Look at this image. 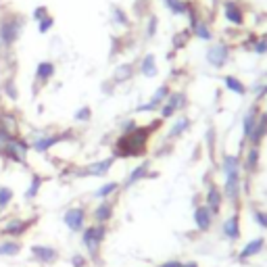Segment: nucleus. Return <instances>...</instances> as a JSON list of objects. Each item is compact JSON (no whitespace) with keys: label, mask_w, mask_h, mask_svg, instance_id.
Segmentation results:
<instances>
[{"label":"nucleus","mask_w":267,"mask_h":267,"mask_svg":"<svg viewBox=\"0 0 267 267\" xmlns=\"http://www.w3.org/2000/svg\"><path fill=\"white\" fill-rule=\"evenodd\" d=\"M163 121L157 119L146 126H136L134 132L130 134H119L113 142V157L115 159H136L144 157L148 152V140L157 132L155 128H161Z\"/></svg>","instance_id":"obj_1"},{"label":"nucleus","mask_w":267,"mask_h":267,"mask_svg":"<svg viewBox=\"0 0 267 267\" xmlns=\"http://www.w3.org/2000/svg\"><path fill=\"white\" fill-rule=\"evenodd\" d=\"M221 177H223V199L232 211L242 209V155L223 152L221 155Z\"/></svg>","instance_id":"obj_2"},{"label":"nucleus","mask_w":267,"mask_h":267,"mask_svg":"<svg viewBox=\"0 0 267 267\" xmlns=\"http://www.w3.org/2000/svg\"><path fill=\"white\" fill-rule=\"evenodd\" d=\"M25 29V17L17 11H5L0 15V46L3 50H11L21 40Z\"/></svg>","instance_id":"obj_3"},{"label":"nucleus","mask_w":267,"mask_h":267,"mask_svg":"<svg viewBox=\"0 0 267 267\" xmlns=\"http://www.w3.org/2000/svg\"><path fill=\"white\" fill-rule=\"evenodd\" d=\"M75 134L71 132L69 128L67 130H50V128H40V130H33L29 134V146L33 152L38 155H46L50 152L52 148H55L57 144H61V142H67V140H73Z\"/></svg>","instance_id":"obj_4"},{"label":"nucleus","mask_w":267,"mask_h":267,"mask_svg":"<svg viewBox=\"0 0 267 267\" xmlns=\"http://www.w3.org/2000/svg\"><path fill=\"white\" fill-rule=\"evenodd\" d=\"M31 152L29 140L21 134H13L3 146H0V159L7 163H17L21 167H27V155Z\"/></svg>","instance_id":"obj_5"},{"label":"nucleus","mask_w":267,"mask_h":267,"mask_svg":"<svg viewBox=\"0 0 267 267\" xmlns=\"http://www.w3.org/2000/svg\"><path fill=\"white\" fill-rule=\"evenodd\" d=\"M106 236H109V225L102 223H88L82 232V246L86 248L88 257L96 263H100V251Z\"/></svg>","instance_id":"obj_6"},{"label":"nucleus","mask_w":267,"mask_h":267,"mask_svg":"<svg viewBox=\"0 0 267 267\" xmlns=\"http://www.w3.org/2000/svg\"><path fill=\"white\" fill-rule=\"evenodd\" d=\"M117 163V159L111 155V157H104V159H98V161H92V163H86L84 167H71L69 171H65V175H71V177H104L109 173Z\"/></svg>","instance_id":"obj_7"},{"label":"nucleus","mask_w":267,"mask_h":267,"mask_svg":"<svg viewBox=\"0 0 267 267\" xmlns=\"http://www.w3.org/2000/svg\"><path fill=\"white\" fill-rule=\"evenodd\" d=\"M230 61H232V44L230 42H211V46L205 50V63L215 71H221L225 65H230Z\"/></svg>","instance_id":"obj_8"},{"label":"nucleus","mask_w":267,"mask_h":267,"mask_svg":"<svg viewBox=\"0 0 267 267\" xmlns=\"http://www.w3.org/2000/svg\"><path fill=\"white\" fill-rule=\"evenodd\" d=\"M190 104V98L184 90H171V94L167 96V100L159 106V119L161 121H167V119H173L175 115H180L188 109Z\"/></svg>","instance_id":"obj_9"},{"label":"nucleus","mask_w":267,"mask_h":267,"mask_svg":"<svg viewBox=\"0 0 267 267\" xmlns=\"http://www.w3.org/2000/svg\"><path fill=\"white\" fill-rule=\"evenodd\" d=\"M88 217H90V211L84 205H73L63 213V223L67 225L71 234H82L84 227L88 225Z\"/></svg>","instance_id":"obj_10"},{"label":"nucleus","mask_w":267,"mask_h":267,"mask_svg":"<svg viewBox=\"0 0 267 267\" xmlns=\"http://www.w3.org/2000/svg\"><path fill=\"white\" fill-rule=\"evenodd\" d=\"M35 221H38V217H29V219H25V217H11V219H7L3 225H0V236L19 240L21 236H25L33 227Z\"/></svg>","instance_id":"obj_11"},{"label":"nucleus","mask_w":267,"mask_h":267,"mask_svg":"<svg viewBox=\"0 0 267 267\" xmlns=\"http://www.w3.org/2000/svg\"><path fill=\"white\" fill-rule=\"evenodd\" d=\"M221 17L223 21L234 25V27H244L246 25V9L240 0H221Z\"/></svg>","instance_id":"obj_12"},{"label":"nucleus","mask_w":267,"mask_h":267,"mask_svg":"<svg viewBox=\"0 0 267 267\" xmlns=\"http://www.w3.org/2000/svg\"><path fill=\"white\" fill-rule=\"evenodd\" d=\"M171 90H173L171 84H169V82H163L161 86L155 88V92L150 94L148 102L138 104L136 109H134V113H159V106H161V104L167 100V96L171 94Z\"/></svg>","instance_id":"obj_13"},{"label":"nucleus","mask_w":267,"mask_h":267,"mask_svg":"<svg viewBox=\"0 0 267 267\" xmlns=\"http://www.w3.org/2000/svg\"><path fill=\"white\" fill-rule=\"evenodd\" d=\"M159 173L152 171V163L150 161H142L138 163L136 167H132V171L126 175V180L121 182V190H130L134 186H138L140 182H144V180H152V177H157Z\"/></svg>","instance_id":"obj_14"},{"label":"nucleus","mask_w":267,"mask_h":267,"mask_svg":"<svg viewBox=\"0 0 267 267\" xmlns=\"http://www.w3.org/2000/svg\"><path fill=\"white\" fill-rule=\"evenodd\" d=\"M203 203L209 207V211L213 213V217L221 215L225 199H223V190H221V186L217 182H207V190L203 194Z\"/></svg>","instance_id":"obj_15"},{"label":"nucleus","mask_w":267,"mask_h":267,"mask_svg":"<svg viewBox=\"0 0 267 267\" xmlns=\"http://www.w3.org/2000/svg\"><path fill=\"white\" fill-rule=\"evenodd\" d=\"M261 111H263V109H261V102H257V100L244 111L242 121H240V128H242V148L248 146L246 142H248V138H251V134H253V130H255V123H257Z\"/></svg>","instance_id":"obj_16"},{"label":"nucleus","mask_w":267,"mask_h":267,"mask_svg":"<svg viewBox=\"0 0 267 267\" xmlns=\"http://www.w3.org/2000/svg\"><path fill=\"white\" fill-rule=\"evenodd\" d=\"M29 255L35 263H40V265H55L61 259V253L50 244H31Z\"/></svg>","instance_id":"obj_17"},{"label":"nucleus","mask_w":267,"mask_h":267,"mask_svg":"<svg viewBox=\"0 0 267 267\" xmlns=\"http://www.w3.org/2000/svg\"><path fill=\"white\" fill-rule=\"evenodd\" d=\"M192 221H194V225H197V230H199L201 234H207V232H211L215 217H213V213L209 211V207L203 201H199V203H194Z\"/></svg>","instance_id":"obj_18"},{"label":"nucleus","mask_w":267,"mask_h":267,"mask_svg":"<svg viewBox=\"0 0 267 267\" xmlns=\"http://www.w3.org/2000/svg\"><path fill=\"white\" fill-rule=\"evenodd\" d=\"M240 211H232V215H227L221 223V234L227 242H238L242 236V225H240Z\"/></svg>","instance_id":"obj_19"},{"label":"nucleus","mask_w":267,"mask_h":267,"mask_svg":"<svg viewBox=\"0 0 267 267\" xmlns=\"http://www.w3.org/2000/svg\"><path fill=\"white\" fill-rule=\"evenodd\" d=\"M261 169V148L257 146H246L244 157H242V171L251 180L253 175H257Z\"/></svg>","instance_id":"obj_20"},{"label":"nucleus","mask_w":267,"mask_h":267,"mask_svg":"<svg viewBox=\"0 0 267 267\" xmlns=\"http://www.w3.org/2000/svg\"><path fill=\"white\" fill-rule=\"evenodd\" d=\"M90 217L92 223H102V225H109L115 217V201H98V205L90 211Z\"/></svg>","instance_id":"obj_21"},{"label":"nucleus","mask_w":267,"mask_h":267,"mask_svg":"<svg viewBox=\"0 0 267 267\" xmlns=\"http://www.w3.org/2000/svg\"><path fill=\"white\" fill-rule=\"evenodd\" d=\"M192 130V119H190V115H186V113H180V115H175L173 119H171V126L167 128V140H180L182 136H186L188 132Z\"/></svg>","instance_id":"obj_22"},{"label":"nucleus","mask_w":267,"mask_h":267,"mask_svg":"<svg viewBox=\"0 0 267 267\" xmlns=\"http://www.w3.org/2000/svg\"><path fill=\"white\" fill-rule=\"evenodd\" d=\"M265 244H267V240H265L263 236H257V238H253V240H248V242L240 248V253L236 255V261H238V263H246L248 259H253V257L261 255V253L265 251Z\"/></svg>","instance_id":"obj_23"},{"label":"nucleus","mask_w":267,"mask_h":267,"mask_svg":"<svg viewBox=\"0 0 267 267\" xmlns=\"http://www.w3.org/2000/svg\"><path fill=\"white\" fill-rule=\"evenodd\" d=\"M57 75V65L55 61H40L38 65H35V71H33V78H35V84L38 86H46L50 84L52 80H55Z\"/></svg>","instance_id":"obj_24"},{"label":"nucleus","mask_w":267,"mask_h":267,"mask_svg":"<svg viewBox=\"0 0 267 267\" xmlns=\"http://www.w3.org/2000/svg\"><path fill=\"white\" fill-rule=\"evenodd\" d=\"M136 75H138V65H136V63H119V65L115 67V71H113L111 82H113L115 86H123V84L132 82Z\"/></svg>","instance_id":"obj_25"},{"label":"nucleus","mask_w":267,"mask_h":267,"mask_svg":"<svg viewBox=\"0 0 267 267\" xmlns=\"http://www.w3.org/2000/svg\"><path fill=\"white\" fill-rule=\"evenodd\" d=\"M44 182H46V177L42 173H31V177L27 180V186L23 190V201L25 203H33L35 199H38L42 188H44Z\"/></svg>","instance_id":"obj_26"},{"label":"nucleus","mask_w":267,"mask_h":267,"mask_svg":"<svg viewBox=\"0 0 267 267\" xmlns=\"http://www.w3.org/2000/svg\"><path fill=\"white\" fill-rule=\"evenodd\" d=\"M265 138H267V111H261V115H259L257 123H255V130H253V134H251V138H248L246 144L261 148Z\"/></svg>","instance_id":"obj_27"},{"label":"nucleus","mask_w":267,"mask_h":267,"mask_svg":"<svg viewBox=\"0 0 267 267\" xmlns=\"http://www.w3.org/2000/svg\"><path fill=\"white\" fill-rule=\"evenodd\" d=\"M138 65V73L146 80H152L159 75V65H157V57L152 52H146L144 57H140V61L136 63Z\"/></svg>","instance_id":"obj_28"},{"label":"nucleus","mask_w":267,"mask_h":267,"mask_svg":"<svg viewBox=\"0 0 267 267\" xmlns=\"http://www.w3.org/2000/svg\"><path fill=\"white\" fill-rule=\"evenodd\" d=\"M117 192H121V182L109 180V182H102L92 192V199H96V201H109L111 197H117Z\"/></svg>","instance_id":"obj_29"},{"label":"nucleus","mask_w":267,"mask_h":267,"mask_svg":"<svg viewBox=\"0 0 267 267\" xmlns=\"http://www.w3.org/2000/svg\"><path fill=\"white\" fill-rule=\"evenodd\" d=\"M221 84L227 92H232L236 96H246L248 94V86L244 84V80H240L238 75H232V73H225L221 78Z\"/></svg>","instance_id":"obj_30"},{"label":"nucleus","mask_w":267,"mask_h":267,"mask_svg":"<svg viewBox=\"0 0 267 267\" xmlns=\"http://www.w3.org/2000/svg\"><path fill=\"white\" fill-rule=\"evenodd\" d=\"M190 33H192V38H197V40H201L205 44H211L213 40H215V31L211 29V23L207 19H201L197 25L190 29Z\"/></svg>","instance_id":"obj_31"},{"label":"nucleus","mask_w":267,"mask_h":267,"mask_svg":"<svg viewBox=\"0 0 267 267\" xmlns=\"http://www.w3.org/2000/svg\"><path fill=\"white\" fill-rule=\"evenodd\" d=\"M111 23L119 29H130L132 27V19H130V13L119 7V5H111Z\"/></svg>","instance_id":"obj_32"},{"label":"nucleus","mask_w":267,"mask_h":267,"mask_svg":"<svg viewBox=\"0 0 267 267\" xmlns=\"http://www.w3.org/2000/svg\"><path fill=\"white\" fill-rule=\"evenodd\" d=\"M21 251H23L21 240H17V238H3L0 240V257H5V259L19 257Z\"/></svg>","instance_id":"obj_33"},{"label":"nucleus","mask_w":267,"mask_h":267,"mask_svg":"<svg viewBox=\"0 0 267 267\" xmlns=\"http://www.w3.org/2000/svg\"><path fill=\"white\" fill-rule=\"evenodd\" d=\"M0 128H5L13 134H21L19 132V117L11 109H0Z\"/></svg>","instance_id":"obj_34"},{"label":"nucleus","mask_w":267,"mask_h":267,"mask_svg":"<svg viewBox=\"0 0 267 267\" xmlns=\"http://www.w3.org/2000/svg\"><path fill=\"white\" fill-rule=\"evenodd\" d=\"M3 96L7 98V100H11V102H17L19 100V86H17V80L13 78V75H9V78H5L3 80Z\"/></svg>","instance_id":"obj_35"},{"label":"nucleus","mask_w":267,"mask_h":267,"mask_svg":"<svg viewBox=\"0 0 267 267\" xmlns=\"http://www.w3.org/2000/svg\"><path fill=\"white\" fill-rule=\"evenodd\" d=\"M190 3H192V0H163V7H165L173 17H186Z\"/></svg>","instance_id":"obj_36"},{"label":"nucleus","mask_w":267,"mask_h":267,"mask_svg":"<svg viewBox=\"0 0 267 267\" xmlns=\"http://www.w3.org/2000/svg\"><path fill=\"white\" fill-rule=\"evenodd\" d=\"M157 31H159V17L157 13H148L144 19V25H142V35H144V40H152Z\"/></svg>","instance_id":"obj_37"},{"label":"nucleus","mask_w":267,"mask_h":267,"mask_svg":"<svg viewBox=\"0 0 267 267\" xmlns=\"http://www.w3.org/2000/svg\"><path fill=\"white\" fill-rule=\"evenodd\" d=\"M15 201V190L11 186H0V213H5Z\"/></svg>","instance_id":"obj_38"},{"label":"nucleus","mask_w":267,"mask_h":267,"mask_svg":"<svg viewBox=\"0 0 267 267\" xmlns=\"http://www.w3.org/2000/svg\"><path fill=\"white\" fill-rule=\"evenodd\" d=\"M190 40H192L190 29L177 31V33L173 35V40H171V46H173V50H182V48H186V46H188V42H190Z\"/></svg>","instance_id":"obj_39"},{"label":"nucleus","mask_w":267,"mask_h":267,"mask_svg":"<svg viewBox=\"0 0 267 267\" xmlns=\"http://www.w3.org/2000/svg\"><path fill=\"white\" fill-rule=\"evenodd\" d=\"M92 115H94L92 106H90V104H82V106H78V109H75L73 119H75L78 123H90V121H92Z\"/></svg>","instance_id":"obj_40"},{"label":"nucleus","mask_w":267,"mask_h":267,"mask_svg":"<svg viewBox=\"0 0 267 267\" xmlns=\"http://www.w3.org/2000/svg\"><path fill=\"white\" fill-rule=\"evenodd\" d=\"M251 217H253V221H255L261 230H267V209L251 207Z\"/></svg>","instance_id":"obj_41"},{"label":"nucleus","mask_w":267,"mask_h":267,"mask_svg":"<svg viewBox=\"0 0 267 267\" xmlns=\"http://www.w3.org/2000/svg\"><path fill=\"white\" fill-rule=\"evenodd\" d=\"M251 50L255 52V55H259V57L267 55V35L265 33L263 35H255V40L251 44Z\"/></svg>","instance_id":"obj_42"},{"label":"nucleus","mask_w":267,"mask_h":267,"mask_svg":"<svg viewBox=\"0 0 267 267\" xmlns=\"http://www.w3.org/2000/svg\"><path fill=\"white\" fill-rule=\"evenodd\" d=\"M55 25H57V19L52 15H48V17H44L42 21H38V31L44 35V33H50L52 29H55Z\"/></svg>","instance_id":"obj_43"},{"label":"nucleus","mask_w":267,"mask_h":267,"mask_svg":"<svg viewBox=\"0 0 267 267\" xmlns=\"http://www.w3.org/2000/svg\"><path fill=\"white\" fill-rule=\"evenodd\" d=\"M50 15V11H48V7L46 5H40V7H35L33 11H31V19L38 23V21H42L44 17H48Z\"/></svg>","instance_id":"obj_44"},{"label":"nucleus","mask_w":267,"mask_h":267,"mask_svg":"<svg viewBox=\"0 0 267 267\" xmlns=\"http://www.w3.org/2000/svg\"><path fill=\"white\" fill-rule=\"evenodd\" d=\"M71 267H88V257H84L82 253H73L69 257Z\"/></svg>","instance_id":"obj_45"},{"label":"nucleus","mask_w":267,"mask_h":267,"mask_svg":"<svg viewBox=\"0 0 267 267\" xmlns=\"http://www.w3.org/2000/svg\"><path fill=\"white\" fill-rule=\"evenodd\" d=\"M136 126H138V123L134 119H121V123H119V134H130V132L136 130Z\"/></svg>","instance_id":"obj_46"},{"label":"nucleus","mask_w":267,"mask_h":267,"mask_svg":"<svg viewBox=\"0 0 267 267\" xmlns=\"http://www.w3.org/2000/svg\"><path fill=\"white\" fill-rule=\"evenodd\" d=\"M157 267H182V261L180 259H169V261H163L161 265H157Z\"/></svg>","instance_id":"obj_47"},{"label":"nucleus","mask_w":267,"mask_h":267,"mask_svg":"<svg viewBox=\"0 0 267 267\" xmlns=\"http://www.w3.org/2000/svg\"><path fill=\"white\" fill-rule=\"evenodd\" d=\"M182 267H201L197 261H182Z\"/></svg>","instance_id":"obj_48"},{"label":"nucleus","mask_w":267,"mask_h":267,"mask_svg":"<svg viewBox=\"0 0 267 267\" xmlns=\"http://www.w3.org/2000/svg\"><path fill=\"white\" fill-rule=\"evenodd\" d=\"M263 98H267V82H265V86H263V92H261V100Z\"/></svg>","instance_id":"obj_49"},{"label":"nucleus","mask_w":267,"mask_h":267,"mask_svg":"<svg viewBox=\"0 0 267 267\" xmlns=\"http://www.w3.org/2000/svg\"><path fill=\"white\" fill-rule=\"evenodd\" d=\"M0 80H3V63H0Z\"/></svg>","instance_id":"obj_50"},{"label":"nucleus","mask_w":267,"mask_h":267,"mask_svg":"<svg viewBox=\"0 0 267 267\" xmlns=\"http://www.w3.org/2000/svg\"><path fill=\"white\" fill-rule=\"evenodd\" d=\"M161 3H163V0H161Z\"/></svg>","instance_id":"obj_51"},{"label":"nucleus","mask_w":267,"mask_h":267,"mask_svg":"<svg viewBox=\"0 0 267 267\" xmlns=\"http://www.w3.org/2000/svg\"><path fill=\"white\" fill-rule=\"evenodd\" d=\"M265 35H267V33H265Z\"/></svg>","instance_id":"obj_52"}]
</instances>
